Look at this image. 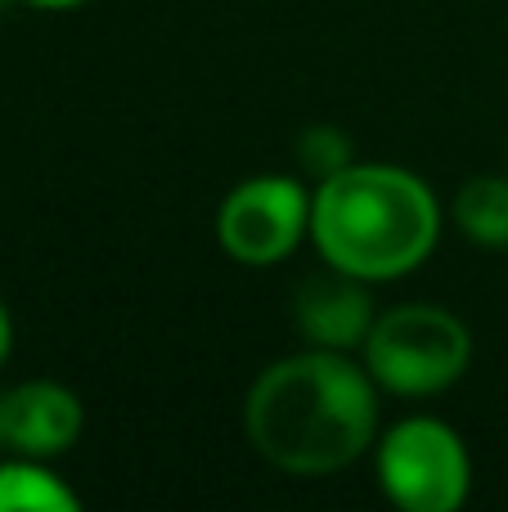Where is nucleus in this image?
I'll use <instances>...</instances> for the list:
<instances>
[{
    "mask_svg": "<svg viewBox=\"0 0 508 512\" xmlns=\"http://www.w3.org/2000/svg\"><path fill=\"white\" fill-rule=\"evenodd\" d=\"M9 351H14V319H9L5 301H0V364L9 360Z\"/></svg>",
    "mask_w": 508,
    "mask_h": 512,
    "instance_id": "nucleus-11",
    "label": "nucleus"
},
{
    "mask_svg": "<svg viewBox=\"0 0 508 512\" xmlns=\"http://www.w3.org/2000/svg\"><path fill=\"white\" fill-rule=\"evenodd\" d=\"M441 239V203L414 171L347 162L311 194V243L324 265L365 283L414 274Z\"/></svg>",
    "mask_w": 508,
    "mask_h": 512,
    "instance_id": "nucleus-2",
    "label": "nucleus"
},
{
    "mask_svg": "<svg viewBox=\"0 0 508 512\" xmlns=\"http://www.w3.org/2000/svg\"><path fill=\"white\" fill-rule=\"evenodd\" d=\"M0 445H5V441H0Z\"/></svg>",
    "mask_w": 508,
    "mask_h": 512,
    "instance_id": "nucleus-13",
    "label": "nucleus"
},
{
    "mask_svg": "<svg viewBox=\"0 0 508 512\" xmlns=\"http://www.w3.org/2000/svg\"><path fill=\"white\" fill-rule=\"evenodd\" d=\"M81 499L72 486H63L45 459L14 454L0 463V512H77Z\"/></svg>",
    "mask_w": 508,
    "mask_h": 512,
    "instance_id": "nucleus-9",
    "label": "nucleus"
},
{
    "mask_svg": "<svg viewBox=\"0 0 508 512\" xmlns=\"http://www.w3.org/2000/svg\"><path fill=\"white\" fill-rule=\"evenodd\" d=\"M86 427L77 391L50 378H32L0 391V441L23 459H59Z\"/></svg>",
    "mask_w": 508,
    "mask_h": 512,
    "instance_id": "nucleus-6",
    "label": "nucleus"
},
{
    "mask_svg": "<svg viewBox=\"0 0 508 512\" xmlns=\"http://www.w3.org/2000/svg\"><path fill=\"white\" fill-rule=\"evenodd\" d=\"M32 9H77V5H86V0H27Z\"/></svg>",
    "mask_w": 508,
    "mask_h": 512,
    "instance_id": "nucleus-12",
    "label": "nucleus"
},
{
    "mask_svg": "<svg viewBox=\"0 0 508 512\" xmlns=\"http://www.w3.org/2000/svg\"><path fill=\"white\" fill-rule=\"evenodd\" d=\"M243 432L279 472L329 477L378 441V382L347 351L306 346L257 373Z\"/></svg>",
    "mask_w": 508,
    "mask_h": 512,
    "instance_id": "nucleus-1",
    "label": "nucleus"
},
{
    "mask_svg": "<svg viewBox=\"0 0 508 512\" xmlns=\"http://www.w3.org/2000/svg\"><path fill=\"white\" fill-rule=\"evenodd\" d=\"M302 162L315 171V185H320L324 176H333V171H342L351 162V144L342 140V131H333V126H315L302 140Z\"/></svg>",
    "mask_w": 508,
    "mask_h": 512,
    "instance_id": "nucleus-10",
    "label": "nucleus"
},
{
    "mask_svg": "<svg viewBox=\"0 0 508 512\" xmlns=\"http://www.w3.org/2000/svg\"><path fill=\"white\" fill-rule=\"evenodd\" d=\"M311 234V194L293 176L239 180L216 207V239L230 261L266 270Z\"/></svg>",
    "mask_w": 508,
    "mask_h": 512,
    "instance_id": "nucleus-5",
    "label": "nucleus"
},
{
    "mask_svg": "<svg viewBox=\"0 0 508 512\" xmlns=\"http://www.w3.org/2000/svg\"><path fill=\"white\" fill-rule=\"evenodd\" d=\"M378 486L405 512H455L473 490L464 436L432 414H410L378 436Z\"/></svg>",
    "mask_w": 508,
    "mask_h": 512,
    "instance_id": "nucleus-4",
    "label": "nucleus"
},
{
    "mask_svg": "<svg viewBox=\"0 0 508 512\" xmlns=\"http://www.w3.org/2000/svg\"><path fill=\"white\" fill-rule=\"evenodd\" d=\"M374 319H378V310L369 301V283L347 270H333L329 265V274H311L297 288L293 324L306 337V346H324V351L365 346Z\"/></svg>",
    "mask_w": 508,
    "mask_h": 512,
    "instance_id": "nucleus-7",
    "label": "nucleus"
},
{
    "mask_svg": "<svg viewBox=\"0 0 508 512\" xmlns=\"http://www.w3.org/2000/svg\"><path fill=\"white\" fill-rule=\"evenodd\" d=\"M459 234L482 248H508V176H473L450 203Z\"/></svg>",
    "mask_w": 508,
    "mask_h": 512,
    "instance_id": "nucleus-8",
    "label": "nucleus"
},
{
    "mask_svg": "<svg viewBox=\"0 0 508 512\" xmlns=\"http://www.w3.org/2000/svg\"><path fill=\"white\" fill-rule=\"evenodd\" d=\"M365 369L392 396H437L473 364V333L446 306L405 301L374 319L365 337Z\"/></svg>",
    "mask_w": 508,
    "mask_h": 512,
    "instance_id": "nucleus-3",
    "label": "nucleus"
}]
</instances>
